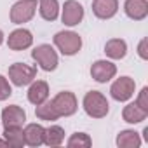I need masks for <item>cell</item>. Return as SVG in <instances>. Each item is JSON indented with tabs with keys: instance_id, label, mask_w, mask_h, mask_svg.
I'll return each instance as SVG.
<instances>
[{
	"instance_id": "6da1fadb",
	"label": "cell",
	"mask_w": 148,
	"mask_h": 148,
	"mask_svg": "<svg viewBox=\"0 0 148 148\" xmlns=\"http://www.w3.org/2000/svg\"><path fill=\"white\" fill-rule=\"evenodd\" d=\"M82 106H84V112L92 119H103L110 112L108 99L99 91H89L82 99Z\"/></svg>"
},
{
	"instance_id": "7a4b0ae2",
	"label": "cell",
	"mask_w": 148,
	"mask_h": 148,
	"mask_svg": "<svg viewBox=\"0 0 148 148\" xmlns=\"http://www.w3.org/2000/svg\"><path fill=\"white\" fill-rule=\"evenodd\" d=\"M54 45L63 56H75L82 49V37L75 32L63 30L54 35Z\"/></svg>"
},
{
	"instance_id": "3957f363",
	"label": "cell",
	"mask_w": 148,
	"mask_h": 148,
	"mask_svg": "<svg viewBox=\"0 0 148 148\" xmlns=\"http://www.w3.org/2000/svg\"><path fill=\"white\" fill-rule=\"evenodd\" d=\"M32 58L37 61V64H38L44 71H54V70L58 68V63H59L58 52H56L54 47L49 45V44H40V45H37V47L32 51Z\"/></svg>"
},
{
	"instance_id": "277c9868",
	"label": "cell",
	"mask_w": 148,
	"mask_h": 148,
	"mask_svg": "<svg viewBox=\"0 0 148 148\" xmlns=\"http://www.w3.org/2000/svg\"><path fill=\"white\" fill-rule=\"evenodd\" d=\"M37 77V68L26 63H14L9 66V79L14 86H30Z\"/></svg>"
},
{
	"instance_id": "5b68a950",
	"label": "cell",
	"mask_w": 148,
	"mask_h": 148,
	"mask_svg": "<svg viewBox=\"0 0 148 148\" xmlns=\"http://www.w3.org/2000/svg\"><path fill=\"white\" fill-rule=\"evenodd\" d=\"M37 12V0H19L11 7V21L14 25L28 23Z\"/></svg>"
},
{
	"instance_id": "8992f818",
	"label": "cell",
	"mask_w": 148,
	"mask_h": 148,
	"mask_svg": "<svg viewBox=\"0 0 148 148\" xmlns=\"http://www.w3.org/2000/svg\"><path fill=\"white\" fill-rule=\"evenodd\" d=\"M51 101H52L54 108L58 110L59 117H71L73 113L77 112V108H79V103H77L75 94L70 92V91H61V92H58Z\"/></svg>"
},
{
	"instance_id": "52a82bcc",
	"label": "cell",
	"mask_w": 148,
	"mask_h": 148,
	"mask_svg": "<svg viewBox=\"0 0 148 148\" xmlns=\"http://www.w3.org/2000/svg\"><path fill=\"white\" fill-rule=\"evenodd\" d=\"M136 91V82L131 77H120L117 79L112 87H110V94L115 101H127L134 96Z\"/></svg>"
},
{
	"instance_id": "ba28073f",
	"label": "cell",
	"mask_w": 148,
	"mask_h": 148,
	"mask_svg": "<svg viewBox=\"0 0 148 148\" xmlns=\"http://www.w3.org/2000/svg\"><path fill=\"white\" fill-rule=\"evenodd\" d=\"M115 75H117V64H113L108 59H98L91 66V77L99 84L110 82Z\"/></svg>"
},
{
	"instance_id": "9c48e42d",
	"label": "cell",
	"mask_w": 148,
	"mask_h": 148,
	"mask_svg": "<svg viewBox=\"0 0 148 148\" xmlns=\"http://www.w3.org/2000/svg\"><path fill=\"white\" fill-rule=\"evenodd\" d=\"M84 19V7L77 0H66L61 9V21L66 26H77Z\"/></svg>"
},
{
	"instance_id": "30bf717a",
	"label": "cell",
	"mask_w": 148,
	"mask_h": 148,
	"mask_svg": "<svg viewBox=\"0 0 148 148\" xmlns=\"http://www.w3.org/2000/svg\"><path fill=\"white\" fill-rule=\"evenodd\" d=\"M32 44H33V35L26 28H18L9 33L7 45L11 51H25V49L32 47Z\"/></svg>"
},
{
	"instance_id": "8fae6325",
	"label": "cell",
	"mask_w": 148,
	"mask_h": 148,
	"mask_svg": "<svg viewBox=\"0 0 148 148\" xmlns=\"http://www.w3.org/2000/svg\"><path fill=\"white\" fill-rule=\"evenodd\" d=\"M26 122V112L18 105H9L2 110V124L4 127H23Z\"/></svg>"
},
{
	"instance_id": "7c38bea8",
	"label": "cell",
	"mask_w": 148,
	"mask_h": 148,
	"mask_svg": "<svg viewBox=\"0 0 148 148\" xmlns=\"http://www.w3.org/2000/svg\"><path fill=\"white\" fill-rule=\"evenodd\" d=\"M119 11V0H92V14L98 19H112Z\"/></svg>"
},
{
	"instance_id": "4fadbf2b",
	"label": "cell",
	"mask_w": 148,
	"mask_h": 148,
	"mask_svg": "<svg viewBox=\"0 0 148 148\" xmlns=\"http://www.w3.org/2000/svg\"><path fill=\"white\" fill-rule=\"evenodd\" d=\"M124 11L127 18L134 21H141L148 16V0H125Z\"/></svg>"
},
{
	"instance_id": "5bb4252c",
	"label": "cell",
	"mask_w": 148,
	"mask_h": 148,
	"mask_svg": "<svg viewBox=\"0 0 148 148\" xmlns=\"http://www.w3.org/2000/svg\"><path fill=\"white\" fill-rule=\"evenodd\" d=\"M47 99H49V84L45 80H33L28 87V101L37 106Z\"/></svg>"
},
{
	"instance_id": "9a60e30c",
	"label": "cell",
	"mask_w": 148,
	"mask_h": 148,
	"mask_svg": "<svg viewBox=\"0 0 148 148\" xmlns=\"http://www.w3.org/2000/svg\"><path fill=\"white\" fill-rule=\"evenodd\" d=\"M25 134V145L28 146H40L45 141V127L42 124H28L23 129Z\"/></svg>"
},
{
	"instance_id": "2e32d148",
	"label": "cell",
	"mask_w": 148,
	"mask_h": 148,
	"mask_svg": "<svg viewBox=\"0 0 148 148\" xmlns=\"http://www.w3.org/2000/svg\"><path fill=\"white\" fill-rule=\"evenodd\" d=\"M148 117V112L143 110L138 103H129L127 106H124L122 110V119L127 124H139Z\"/></svg>"
},
{
	"instance_id": "e0dca14e",
	"label": "cell",
	"mask_w": 148,
	"mask_h": 148,
	"mask_svg": "<svg viewBox=\"0 0 148 148\" xmlns=\"http://www.w3.org/2000/svg\"><path fill=\"white\" fill-rule=\"evenodd\" d=\"M105 54L110 59H122L127 54V44L122 38H110L105 44Z\"/></svg>"
},
{
	"instance_id": "ac0fdd59",
	"label": "cell",
	"mask_w": 148,
	"mask_h": 148,
	"mask_svg": "<svg viewBox=\"0 0 148 148\" xmlns=\"http://www.w3.org/2000/svg\"><path fill=\"white\" fill-rule=\"evenodd\" d=\"M117 146L119 148H139L141 146V136L139 132L132 129L120 131L117 136Z\"/></svg>"
},
{
	"instance_id": "d6986e66",
	"label": "cell",
	"mask_w": 148,
	"mask_h": 148,
	"mask_svg": "<svg viewBox=\"0 0 148 148\" xmlns=\"http://www.w3.org/2000/svg\"><path fill=\"white\" fill-rule=\"evenodd\" d=\"M38 12L45 21H56L59 16L58 0H38Z\"/></svg>"
},
{
	"instance_id": "ffe728a7",
	"label": "cell",
	"mask_w": 148,
	"mask_h": 148,
	"mask_svg": "<svg viewBox=\"0 0 148 148\" xmlns=\"http://www.w3.org/2000/svg\"><path fill=\"white\" fill-rule=\"evenodd\" d=\"M4 139H5V145L9 146H14V148L25 146L23 127H4Z\"/></svg>"
},
{
	"instance_id": "44dd1931",
	"label": "cell",
	"mask_w": 148,
	"mask_h": 148,
	"mask_svg": "<svg viewBox=\"0 0 148 148\" xmlns=\"http://www.w3.org/2000/svg\"><path fill=\"white\" fill-rule=\"evenodd\" d=\"M35 115H37V119H40V120H47V122H54V120L59 119V113H58V110L54 108L52 101H44V103L37 105V108H35Z\"/></svg>"
},
{
	"instance_id": "7402d4cb",
	"label": "cell",
	"mask_w": 148,
	"mask_h": 148,
	"mask_svg": "<svg viewBox=\"0 0 148 148\" xmlns=\"http://www.w3.org/2000/svg\"><path fill=\"white\" fill-rule=\"evenodd\" d=\"M64 141V129L61 125H51L45 129V141L44 145L47 146H59Z\"/></svg>"
},
{
	"instance_id": "603a6c76",
	"label": "cell",
	"mask_w": 148,
	"mask_h": 148,
	"mask_svg": "<svg viewBox=\"0 0 148 148\" xmlns=\"http://www.w3.org/2000/svg\"><path fill=\"white\" fill-rule=\"evenodd\" d=\"M91 145H92V139L86 132H73L66 139V146L70 148H89Z\"/></svg>"
},
{
	"instance_id": "cb8c5ba5",
	"label": "cell",
	"mask_w": 148,
	"mask_h": 148,
	"mask_svg": "<svg viewBox=\"0 0 148 148\" xmlns=\"http://www.w3.org/2000/svg\"><path fill=\"white\" fill-rule=\"evenodd\" d=\"M11 94H12V87H11L9 80L4 75H0V101H5Z\"/></svg>"
},
{
	"instance_id": "d4e9b609",
	"label": "cell",
	"mask_w": 148,
	"mask_h": 148,
	"mask_svg": "<svg viewBox=\"0 0 148 148\" xmlns=\"http://www.w3.org/2000/svg\"><path fill=\"white\" fill-rule=\"evenodd\" d=\"M136 103H138V105H139L143 110H146V112H148V87H146V86H145V87L139 91Z\"/></svg>"
},
{
	"instance_id": "484cf974",
	"label": "cell",
	"mask_w": 148,
	"mask_h": 148,
	"mask_svg": "<svg viewBox=\"0 0 148 148\" xmlns=\"http://www.w3.org/2000/svg\"><path fill=\"white\" fill-rule=\"evenodd\" d=\"M138 56L141 59H148V40L146 38L139 40V44H138Z\"/></svg>"
},
{
	"instance_id": "4316f807",
	"label": "cell",
	"mask_w": 148,
	"mask_h": 148,
	"mask_svg": "<svg viewBox=\"0 0 148 148\" xmlns=\"http://www.w3.org/2000/svg\"><path fill=\"white\" fill-rule=\"evenodd\" d=\"M2 44H4V32L0 30V45H2Z\"/></svg>"
},
{
	"instance_id": "83f0119b",
	"label": "cell",
	"mask_w": 148,
	"mask_h": 148,
	"mask_svg": "<svg viewBox=\"0 0 148 148\" xmlns=\"http://www.w3.org/2000/svg\"><path fill=\"white\" fill-rule=\"evenodd\" d=\"M5 145V139H2V138H0V146H4Z\"/></svg>"
}]
</instances>
